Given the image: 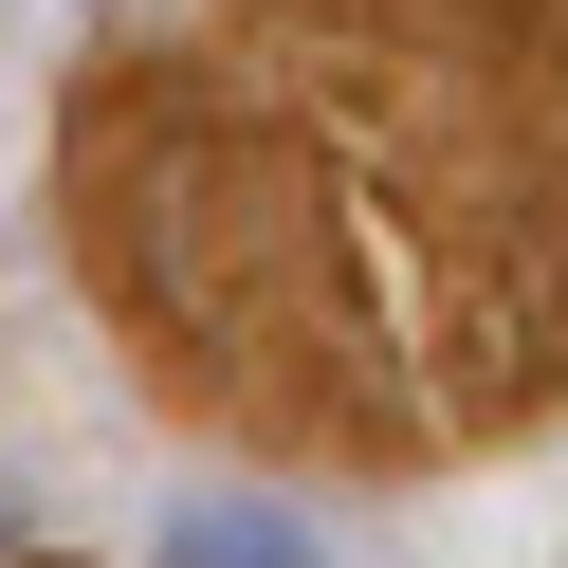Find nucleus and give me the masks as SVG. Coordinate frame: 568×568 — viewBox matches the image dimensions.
I'll return each mask as SVG.
<instances>
[{
    "label": "nucleus",
    "mask_w": 568,
    "mask_h": 568,
    "mask_svg": "<svg viewBox=\"0 0 568 568\" xmlns=\"http://www.w3.org/2000/svg\"><path fill=\"white\" fill-rule=\"evenodd\" d=\"M165 568H331V550H312L275 495H184V514H165Z\"/></svg>",
    "instance_id": "obj_1"
},
{
    "label": "nucleus",
    "mask_w": 568,
    "mask_h": 568,
    "mask_svg": "<svg viewBox=\"0 0 568 568\" xmlns=\"http://www.w3.org/2000/svg\"><path fill=\"white\" fill-rule=\"evenodd\" d=\"M0 531H19V495H0Z\"/></svg>",
    "instance_id": "obj_2"
}]
</instances>
